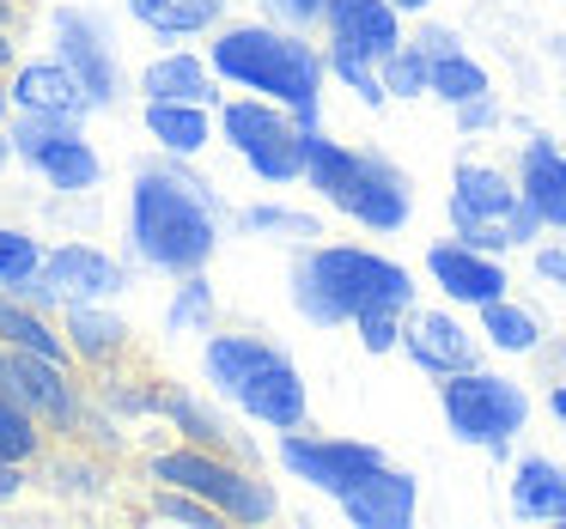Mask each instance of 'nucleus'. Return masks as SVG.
I'll list each match as a JSON object with an SVG mask.
<instances>
[{
	"label": "nucleus",
	"instance_id": "39448f33",
	"mask_svg": "<svg viewBox=\"0 0 566 529\" xmlns=\"http://www.w3.org/2000/svg\"><path fill=\"white\" fill-rule=\"evenodd\" d=\"M147 480H171V487L196 493L238 529L281 517V493H274V480H262L256 463H238L226 451H201V444H184V438L171 451H147Z\"/></svg>",
	"mask_w": 566,
	"mask_h": 529
},
{
	"label": "nucleus",
	"instance_id": "b1692460",
	"mask_svg": "<svg viewBox=\"0 0 566 529\" xmlns=\"http://www.w3.org/2000/svg\"><path fill=\"white\" fill-rule=\"evenodd\" d=\"M220 98H226L220 74L196 50H165L140 67V104H201V110H213Z\"/></svg>",
	"mask_w": 566,
	"mask_h": 529
},
{
	"label": "nucleus",
	"instance_id": "423d86ee",
	"mask_svg": "<svg viewBox=\"0 0 566 529\" xmlns=\"http://www.w3.org/2000/svg\"><path fill=\"white\" fill-rule=\"evenodd\" d=\"M439 414L457 444L505 463L517 451V432L530 426V390L517 378H505V371L469 366V371L439 378Z\"/></svg>",
	"mask_w": 566,
	"mask_h": 529
},
{
	"label": "nucleus",
	"instance_id": "8fccbe9b",
	"mask_svg": "<svg viewBox=\"0 0 566 529\" xmlns=\"http://www.w3.org/2000/svg\"><path fill=\"white\" fill-rule=\"evenodd\" d=\"M548 414L560 420V432H566V383H554V390H548Z\"/></svg>",
	"mask_w": 566,
	"mask_h": 529
},
{
	"label": "nucleus",
	"instance_id": "37998d69",
	"mask_svg": "<svg viewBox=\"0 0 566 529\" xmlns=\"http://www.w3.org/2000/svg\"><path fill=\"white\" fill-rule=\"evenodd\" d=\"M451 237H457V244H469V250H488V256H505V250H512L505 225H488V220H463V225H451Z\"/></svg>",
	"mask_w": 566,
	"mask_h": 529
},
{
	"label": "nucleus",
	"instance_id": "e433bc0d",
	"mask_svg": "<svg viewBox=\"0 0 566 529\" xmlns=\"http://www.w3.org/2000/svg\"><path fill=\"white\" fill-rule=\"evenodd\" d=\"M50 451V432L38 426V420L25 414V408L13 402V395L0 390V456H7V463H38V456Z\"/></svg>",
	"mask_w": 566,
	"mask_h": 529
},
{
	"label": "nucleus",
	"instance_id": "c85d7f7f",
	"mask_svg": "<svg viewBox=\"0 0 566 529\" xmlns=\"http://www.w3.org/2000/svg\"><path fill=\"white\" fill-rule=\"evenodd\" d=\"M135 13L140 31H153L159 43H184V38H208L226 19V0H123Z\"/></svg>",
	"mask_w": 566,
	"mask_h": 529
},
{
	"label": "nucleus",
	"instance_id": "c03bdc74",
	"mask_svg": "<svg viewBox=\"0 0 566 529\" xmlns=\"http://www.w3.org/2000/svg\"><path fill=\"white\" fill-rule=\"evenodd\" d=\"M530 268L542 286H560L566 293V244H530Z\"/></svg>",
	"mask_w": 566,
	"mask_h": 529
},
{
	"label": "nucleus",
	"instance_id": "f3484780",
	"mask_svg": "<svg viewBox=\"0 0 566 529\" xmlns=\"http://www.w3.org/2000/svg\"><path fill=\"white\" fill-rule=\"evenodd\" d=\"M335 505H342V517L354 529H408L420 517V480L408 475V468L384 463V468H371L366 480H354Z\"/></svg>",
	"mask_w": 566,
	"mask_h": 529
},
{
	"label": "nucleus",
	"instance_id": "6ab92c4d",
	"mask_svg": "<svg viewBox=\"0 0 566 529\" xmlns=\"http://www.w3.org/2000/svg\"><path fill=\"white\" fill-rule=\"evenodd\" d=\"M62 335H67V347H74V366L86 371H104V366H116V359H128V353H140L135 347V322L123 317L116 305H62Z\"/></svg>",
	"mask_w": 566,
	"mask_h": 529
},
{
	"label": "nucleus",
	"instance_id": "4be33fe9",
	"mask_svg": "<svg viewBox=\"0 0 566 529\" xmlns=\"http://www.w3.org/2000/svg\"><path fill=\"white\" fill-rule=\"evenodd\" d=\"M159 378L165 371H153L140 353H128V359H116V366L92 371L86 390H92V402H98L104 414H116L123 426H153V420H159Z\"/></svg>",
	"mask_w": 566,
	"mask_h": 529
},
{
	"label": "nucleus",
	"instance_id": "09e8293b",
	"mask_svg": "<svg viewBox=\"0 0 566 529\" xmlns=\"http://www.w3.org/2000/svg\"><path fill=\"white\" fill-rule=\"evenodd\" d=\"M19 67V38L13 31H0V74H13Z\"/></svg>",
	"mask_w": 566,
	"mask_h": 529
},
{
	"label": "nucleus",
	"instance_id": "4468645a",
	"mask_svg": "<svg viewBox=\"0 0 566 529\" xmlns=\"http://www.w3.org/2000/svg\"><path fill=\"white\" fill-rule=\"evenodd\" d=\"M402 353H408V366L432 383L451 378V371L481 366V341H475V329L457 322V310H420L415 305L402 317Z\"/></svg>",
	"mask_w": 566,
	"mask_h": 529
},
{
	"label": "nucleus",
	"instance_id": "ddd939ff",
	"mask_svg": "<svg viewBox=\"0 0 566 529\" xmlns=\"http://www.w3.org/2000/svg\"><path fill=\"white\" fill-rule=\"evenodd\" d=\"M342 213L354 225H366V232L390 237L415 220V183H408V171L396 159H384L378 147H359V183H354V195H347Z\"/></svg>",
	"mask_w": 566,
	"mask_h": 529
},
{
	"label": "nucleus",
	"instance_id": "dca6fc26",
	"mask_svg": "<svg viewBox=\"0 0 566 529\" xmlns=\"http://www.w3.org/2000/svg\"><path fill=\"white\" fill-rule=\"evenodd\" d=\"M427 274H432V286H439L451 305H469V310H481V305H493V298L512 293L505 262L488 256V250L457 244V237H439V244L427 250Z\"/></svg>",
	"mask_w": 566,
	"mask_h": 529
},
{
	"label": "nucleus",
	"instance_id": "1a4fd4ad",
	"mask_svg": "<svg viewBox=\"0 0 566 529\" xmlns=\"http://www.w3.org/2000/svg\"><path fill=\"white\" fill-rule=\"evenodd\" d=\"M128 286H135V268H128L123 256L67 237V244L43 250V268L31 274L25 286H13V293L25 298V305L50 310V317H62V305H116Z\"/></svg>",
	"mask_w": 566,
	"mask_h": 529
},
{
	"label": "nucleus",
	"instance_id": "f704fd0d",
	"mask_svg": "<svg viewBox=\"0 0 566 529\" xmlns=\"http://www.w3.org/2000/svg\"><path fill=\"white\" fill-rule=\"evenodd\" d=\"M323 74L342 80V86L354 92L366 110H384V104H390V92H384V80H378V62H366V55L342 50V43H323Z\"/></svg>",
	"mask_w": 566,
	"mask_h": 529
},
{
	"label": "nucleus",
	"instance_id": "cd10ccee",
	"mask_svg": "<svg viewBox=\"0 0 566 529\" xmlns=\"http://www.w3.org/2000/svg\"><path fill=\"white\" fill-rule=\"evenodd\" d=\"M0 341L19 347V353H43V359H62V366H74V347H67L62 322H55L50 310L25 305L13 286H0Z\"/></svg>",
	"mask_w": 566,
	"mask_h": 529
},
{
	"label": "nucleus",
	"instance_id": "58836bf2",
	"mask_svg": "<svg viewBox=\"0 0 566 529\" xmlns=\"http://www.w3.org/2000/svg\"><path fill=\"white\" fill-rule=\"evenodd\" d=\"M43 268V237L25 225H0V286H25Z\"/></svg>",
	"mask_w": 566,
	"mask_h": 529
},
{
	"label": "nucleus",
	"instance_id": "a878e982",
	"mask_svg": "<svg viewBox=\"0 0 566 529\" xmlns=\"http://www.w3.org/2000/svg\"><path fill=\"white\" fill-rule=\"evenodd\" d=\"M7 92H13V110H50V116H74V123H86L92 116V98L86 86H80L74 74H67V62H19L13 74H7Z\"/></svg>",
	"mask_w": 566,
	"mask_h": 529
},
{
	"label": "nucleus",
	"instance_id": "5701e85b",
	"mask_svg": "<svg viewBox=\"0 0 566 529\" xmlns=\"http://www.w3.org/2000/svg\"><path fill=\"white\" fill-rule=\"evenodd\" d=\"M111 456L86 451V444H50V451L31 463V487H50L55 499H74V505H98L104 493L116 487L111 475Z\"/></svg>",
	"mask_w": 566,
	"mask_h": 529
},
{
	"label": "nucleus",
	"instance_id": "aec40b11",
	"mask_svg": "<svg viewBox=\"0 0 566 529\" xmlns=\"http://www.w3.org/2000/svg\"><path fill=\"white\" fill-rule=\"evenodd\" d=\"M512 177H517V195L536 208V220L548 225V232H566V152L554 147L542 128H530V135H524Z\"/></svg>",
	"mask_w": 566,
	"mask_h": 529
},
{
	"label": "nucleus",
	"instance_id": "f8f14e48",
	"mask_svg": "<svg viewBox=\"0 0 566 529\" xmlns=\"http://www.w3.org/2000/svg\"><path fill=\"white\" fill-rule=\"evenodd\" d=\"M274 463H281L293 480H305L311 493L342 499L354 480H366L371 468H384L390 456H384L378 444H366V438H329V432L293 426V432H281V444H274Z\"/></svg>",
	"mask_w": 566,
	"mask_h": 529
},
{
	"label": "nucleus",
	"instance_id": "5fc2aeb1",
	"mask_svg": "<svg viewBox=\"0 0 566 529\" xmlns=\"http://www.w3.org/2000/svg\"><path fill=\"white\" fill-rule=\"evenodd\" d=\"M560 116H566V86H560Z\"/></svg>",
	"mask_w": 566,
	"mask_h": 529
},
{
	"label": "nucleus",
	"instance_id": "de8ad7c7",
	"mask_svg": "<svg viewBox=\"0 0 566 529\" xmlns=\"http://www.w3.org/2000/svg\"><path fill=\"white\" fill-rule=\"evenodd\" d=\"M25 25H31V7H25V0H0V31L25 38Z\"/></svg>",
	"mask_w": 566,
	"mask_h": 529
},
{
	"label": "nucleus",
	"instance_id": "20e7f679",
	"mask_svg": "<svg viewBox=\"0 0 566 529\" xmlns=\"http://www.w3.org/2000/svg\"><path fill=\"white\" fill-rule=\"evenodd\" d=\"M201 378L220 402H232L244 420L269 432L311 426V390L305 371L286 347H274L256 329H208L201 335Z\"/></svg>",
	"mask_w": 566,
	"mask_h": 529
},
{
	"label": "nucleus",
	"instance_id": "2f4dec72",
	"mask_svg": "<svg viewBox=\"0 0 566 529\" xmlns=\"http://www.w3.org/2000/svg\"><path fill=\"white\" fill-rule=\"evenodd\" d=\"M232 225H238L244 237H269V244H293V250H305V244H317V237H323V220H317V213L286 208V201L232 208Z\"/></svg>",
	"mask_w": 566,
	"mask_h": 529
},
{
	"label": "nucleus",
	"instance_id": "f257e3e1",
	"mask_svg": "<svg viewBox=\"0 0 566 529\" xmlns=\"http://www.w3.org/2000/svg\"><path fill=\"white\" fill-rule=\"evenodd\" d=\"M220 225H232V208L189 159L159 152L135 165L128 183V262L147 274H196L220 250Z\"/></svg>",
	"mask_w": 566,
	"mask_h": 529
},
{
	"label": "nucleus",
	"instance_id": "c756f323",
	"mask_svg": "<svg viewBox=\"0 0 566 529\" xmlns=\"http://www.w3.org/2000/svg\"><path fill=\"white\" fill-rule=\"evenodd\" d=\"M140 123L159 140V152H177V159H196L213 140V110H201V104H147Z\"/></svg>",
	"mask_w": 566,
	"mask_h": 529
},
{
	"label": "nucleus",
	"instance_id": "9b49d317",
	"mask_svg": "<svg viewBox=\"0 0 566 529\" xmlns=\"http://www.w3.org/2000/svg\"><path fill=\"white\" fill-rule=\"evenodd\" d=\"M50 43L55 62H67V74L86 86L92 110H116L128 92L123 55H116V31L98 7H50Z\"/></svg>",
	"mask_w": 566,
	"mask_h": 529
},
{
	"label": "nucleus",
	"instance_id": "864d4df0",
	"mask_svg": "<svg viewBox=\"0 0 566 529\" xmlns=\"http://www.w3.org/2000/svg\"><path fill=\"white\" fill-rule=\"evenodd\" d=\"M0 378H7V341H0Z\"/></svg>",
	"mask_w": 566,
	"mask_h": 529
},
{
	"label": "nucleus",
	"instance_id": "412c9836",
	"mask_svg": "<svg viewBox=\"0 0 566 529\" xmlns=\"http://www.w3.org/2000/svg\"><path fill=\"white\" fill-rule=\"evenodd\" d=\"M444 208H451V225H463V220L505 225V213L517 208V177L505 171V165H493V159H457Z\"/></svg>",
	"mask_w": 566,
	"mask_h": 529
},
{
	"label": "nucleus",
	"instance_id": "6e6552de",
	"mask_svg": "<svg viewBox=\"0 0 566 529\" xmlns=\"http://www.w3.org/2000/svg\"><path fill=\"white\" fill-rule=\"evenodd\" d=\"M7 140H13V159L31 165L50 195H98L104 159H98V147L80 135L74 116L13 110V116H7Z\"/></svg>",
	"mask_w": 566,
	"mask_h": 529
},
{
	"label": "nucleus",
	"instance_id": "72a5a7b5",
	"mask_svg": "<svg viewBox=\"0 0 566 529\" xmlns=\"http://www.w3.org/2000/svg\"><path fill=\"white\" fill-rule=\"evenodd\" d=\"M213 322H220V298H213L208 268L177 274V293L165 305V335H208Z\"/></svg>",
	"mask_w": 566,
	"mask_h": 529
},
{
	"label": "nucleus",
	"instance_id": "ea45409f",
	"mask_svg": "<svg viewBox=\"0 0 566 529\" xmlns=\"http://www.w3.org/2000/svg\"><path fill=\"white\" fill-rule=\"evenodd\" d=\"M347 329L359 335V347H366L371 359H384V353H402V310H359Z\"/></svg>",
	"mask_w": 566,
	"mask_h": 529
},
{
	"label": "nucleus",
	"instance_id": "c9c22d12",
	"mask_svg": "<svg viewBox=\"0 0 566 529\" xmlns=\"http://www.w3.org/2000/svg\"><path fill=\"white\" fill-rule=\"evenodd\" d=\"M140 517H165V523H189V529H226V517L213 511L208 499H196V493L171 487V480H153V487H147V505H140Z\"/></svg>",
	"mask_w": 566,
	"mask_h": 529
},
{
	"label": "nucleus",
	"instance_id": "473e14b6",
	"mask_svg": "<svg viewBox=\"0 0 566 529\" xmlns=\"http://www.w3.org/2000/svg\"><path fill=\"white\" fill-rule=\"evenodd\" d=\"M481 92H493V74L469 50H451V55H432V62H427V98H439L444 110L481 98Z\"/></svg>",
	"mask_w": 566,
	"mask_h": 529
},
{
	"label": "nucleus",
	"instance_id": "a211bd4d",
	"mask_svg": "<svg viewBox=\"0 0 566 529\" xmlns=\"http://www.w3.org/2000/svg\"><path fill=\"white\" fill-rule=\"evenodd\" d=\"M317 31H323V43H342V50L366 55V62H384L408 38L402 13H396L390 0H329Z\"/></svg>",
	"mask_w": 566,
	"mask_h": 529
},
{
	"label": "nucleus",
	"instance_id": "2eb2a0df",
	"mask_svg": "<svg viewBox=\"0 0 566 529\" xmlns=\"http://www.w3.org/2000/svg\"><path fill=\"white\" fill-rule=\"evenodd\" d=\"M159 426H171L184 444L226 451V456H238V463H256V444H250L244 432L208 402V395H196L189 383H177V378H159Z\"/></svg>",
	"mask_w": 566,
	"mask_h": 529
},
{
	"label": "nucleus",
	"instance_id": "6e6d98bb",
	"mask_svg": "<svg viewBox=\"0 0 566 529\" xmlns=\"http://www.w3.org/2000/svg\"><path fill=\"white\" fill-rule=\"evenodd\" d=\"M25 7H38V0H25Z\"/></svg>",
	"mask_w": 566,
	"mask_h": 529
},
{
	"label": "nucleus",
	"instance_id": "3c124183",
	"mask_svg": "<svg viewBox=\"0 0 566 529\" xmlns=\"http://www.w3.org/2000/svg\"><path fill=\"white\" fill-rule=\"evenodd\" d=\"M390 7H396V13H402V19H415V13H427L432 0H390Z\"/></svg>",
	"mask_w": 566,
	"mask_h": 529
},
{
	"label": "nucleus",
	"instance_id": "f03ea898",
	"mask_svg": "<svg viewBox=\"0 0 566 529\" xmlns=\"http://www.w3.org/2000/svg\"><path fill=\"white\" fill-rule=\"evenodd\" d=\"M208 67L220 74V86L232 92H256V98L293 110L298 128H323V50L305 31L269 25V19H220L208 31Z\"/></svg>",
	"mask_w": 566,
	"mask_h": 529
},
{
	"label": "nucleus",
	"instance_id": "49530a36",
	"mask_svg": "<svg viewBox=\"0 0 566 529\" xmlns=\"http://www.w3.org/2000/svg\"><path fill=\"white\" fill-rule=\"evenodd\" d=\"M31 493V468L25 463H7V456H0V505H19Z\"/></svg>",
	"mask_w": 566,
	"mask_h": 529
},
{
	"label": "nucleus",
	"instance_id": "79ce46f5",
	"mask_svg": "<svg viewBox=\"0 0 566 529\" xmlns=\"http://www.w3.org/2000/svg\"><path fill=\"white\" fill-rule=\"evenodd\" d=\"M451 123H457V135H493V128L505 123V110H500V98H493V92H481V98L457 104Z\"/></svg>",
	"mask_w": 566,
	"mask_h": 529
},
{
	"label": "nucleus",
	"instance_id": "393cba45",
	"mask_svg": "<svg viewBox=\"0 0 566 529\" xmlns=\"http://www.w3.org/2000/svg\"><path fill=\"white\" fill-rule=\"evenodd\" d=\"M505 499H512L517 523H566V463L560 456H517L512 480H505Z\"/></svg>",
	"mask_w": 566,
	"mask_h": 529
},
{
	"label": "nucleus",
	"instance_id": "7c9ffc66",
	"mask_svg": "<svg viewBox=\"0 0 566 529\" xmlns=\"http://www.w3.org/2000/svg\"><path fill=\"white\" fill-rule=\"evenodd\" d=\"M475 317H481V329H475V335L493 347V353H512V359L542 353V317H536L530 305H517L512 293L493 298V305H481Z\"/></svg>",
	"mask_w": 566,
	"mask_h": 529
},
{
	"label": "nucleus",
	"instance_id": "a19ab883",
	"mask_svg": "<svg viewBox=\"0 0 566 529\" xmlns=\"http://www.w3.org/2000/svg\"><path fill=\"white\" fill-rule=\"evenodd\" d=\"M323 7L329 0H256V13L269 19V25H286V31H317L323 25Z\"/></svg>",
	"mask_w": 566,
	"mask_h": 529
},
{
	"label": "nucleus",
	"instance_id": "9d476101",
	"mask_svg": "<svg viewBox=\"0 0 566 529\" xmlns=\"http://www.w3.org/2000/svg\"><path fill=\"white\" fill-rule=\"evenodd\" d=\"M0 390L50 432V444H74L80 420L92 408L86 371L62 366V359H43V353H19V347H7V378H0Z\"/></svg>",
	"mask_w": 566,
	"mask_h": 529
},
{
	"label": "nucleus",
	"instance_id": "0eeeda50",
	"mask_svg": "<svg viewBox=\"0 0 566 529\" xmlns=\"http://www.w3.org/2000/svg\"><path fill=\"white\" fill-rule=\"evenodd\" d=\"M213 128L220 140L250 165V177L269 189H286L305 177V128L293 123V110L256 98V92H238V98L213 104Z\"/></svg>",
	"mask_w": 566,
	"mask_h": 529
},
{
	"label": "nucleus",
	"instance_id": "603ef678",
	"mask_svg": "<svg viewBox=\"0 0 566 529\" xmlns=\"http://www.w3.org/2000/svg\"><path fill=\"white\" fill-rule=\"evenodd\" d=\"M13 116V92H7V74H0V123Z\"/></svg>",
	"mask_w": 566,
	"mask_h": 529
},
{
	"label": "nucleus",
	"instance_id": "7ed1b4c3",
	"mask_svg": "<svg viewBox=\"0 0 566 529\" xmlns=\"http://www.w3.org/2000/svg\"><path fill=\"white\" fill-rule=\"evenodd\" d=\"M286 293H293V310L311 322V329H347L359 310H415L420 286L402 262L378 256L366 244H305L293 256V274H286Z\"/></svg>",
	"mask_w": 566,
	"mask_h": 529
},
{
	"label": "nucleus",
	"instance_id": "a18cd8bd",
	"mask_svg": "<svg viewBox=\"0 0 566 529\" xmlns=\"http://www.w3.org/2000/svg\"><path fill=\"white\" fill-rule=\"evenodd\" d=\"M408 43H415V50L432 62V55H451V50H463V31H451V25H432V19H427V25H420Z\"/></svg>",
	"mask_w": 566,
	"mask_h": 529
},
{
	"label": "nucleus",
	"instance_id": "4c0bfd02",
	"mask_svg": "<svg viewBox=\"0 0 566 529\" xmlns=\"http://www.w3.org/2000/svg\"><path fill=\"white\" fill-rule=\"evenodd\" d=\"M378 80H384V92H390V104L396 98H427V55H420L415 50V43H396V50L390 55H384V62H378Z\"/></svg>",
	"mask_w": 566,
	"mask_h": 529
},
{
	"label": "nucleus",
	"instance_id": "bb28decb",
	"mask_svg": "<svg viewBox=\"0 0 566 529\" xmlns=\"http://www.w3.org/2000/svg\"><path fill=\"white\" fill-rule=\"evenodd\" d=\"M298 183L317 189V201H329V208L342 213L347 195H354V183H359V147L323 135V128H305V177H298Z\"/></svg>",
	"mask_w": 566,
	"mask_h": 529
}]
</instances>
